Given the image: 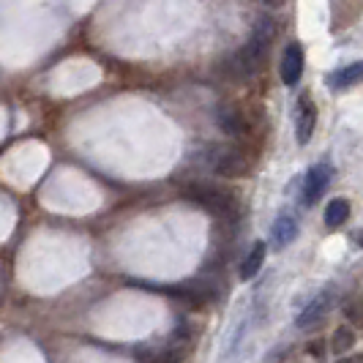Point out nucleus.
Segmentation results:
<instances>
[{"instance_id": "nucleus-6", "label": "nucleus", "mask_w": 363, "mask_h": 363, "mask_svg": "<svg viewBox=\"0 0 363 363\" xmlns=\"http://www.w3.org/2000/svg\"><path fill=\"white\" fill-rule=\"evenodd\" d=\"M303 66H306V55H303V47L301 44H287V50L281 55V63H279V74H281V82L287 88H295L303 77Z\"/></svg>"}, {"instance_id": "nucleus-1", "label": "nucleus", "mask_w": 363, "mask_h": 363, "mask_svg": "<svg viewBox=\"0 0 363 363\" xmlns=\"http://www.w3.org/2000/svg\"><path fill=\"white\" fill-rule=\"evenodd\" d=\"M273 33H276L273 22H262L255 30V36L249 38L246 47H240L235 55H230L227 60H221L218 72L224 74L227 79H233V82H249V79L262 69V63H265V57H268Z\"/></svg>"}, {"instance_id": "nucleus-17", "label": "nucleus", "mask_w": 363, "mask_h": 363, "mask_svg": "<svg viewBox=\"0 0 363 363\" xmlns=\"http://www.w3.org/2000/svg\"><path fill=\"white\" fill-rule=\"evenodd\" d=\"M255 3H262V6H268V9H281V6H284V0H255Z\"/></svg>"}, {"instance_id": "nucleus-11", "label": "nucleus", "mask_w": 363, "mask_h": 363, "mask_svg": "<svg viewBox=\"0 0 363 363\" xmlns=\"http://www.w3.org/2000/svg\"><path fill=\"white\" fill-rule=\"evenodd\" d=\"M358 82H363V60L350 63V66H345V69H339V72H333L328 77V85L333 91H345V88H352Z\"/></svg>"}, {"instance_id": "nucleus-5", "label": "nucleus", "mask_w": 363, "mask_h": 363, "mask_svg": "<svg viewBox=\"0 0 363 363\" xmlns=\"http://www.w3.org/2000/svg\"><path fill=\"white\" fill-rule=\"evenodd\" d=\"M330 178H333L330 164H314L309 172H306V178H303V186H301L303 202H306V205H314V202L320 200L328 191V186H330Z\"/></svg>"}, {"instance_id": "nucleus-10", "label": "nucleus", "mask_w": 363, "mask_h": 363, "mask_svg": "<svg viewBox=\"0 0 363 363\" xmlns=\"http://www.w3.org/2000/svg\"><path fill=\"white\" fill-rule=\"evenodd\" d=\"M186 358H189V345H181V342H172L169 347H162L156 352L140 355L143 363H186Z\"/></svg>"}, {"instance_id": "nucleus-7", "label": "nucleus", "mask_w": 363, "mask_h": 363, "mask_svg": "<svg viewBox=\"0 0 363 363\" xmlns=\"http://www.w3.org/2000/svg\"><path fill=\"white\" fill-rule=\"evenodd\" d=\"M314 128H317V107H314L311 96H301L298 109H295V140L301 145H306L314 137Z\"/></svg>"}, {"instance_id": "nucleus-15", "label": "nucleus", "mask_w": 363, "mask_h": 363, "mask_svg": "<svg viewBox=\"0 0 363 363\" xmlns=\"http://www.w3.org/2000/svg\"><path fill=\"white\" fill-rule=\"evenodd\" d=\"M345 320L347 325L352 328H363V298L361 295H355V298H350V301H345Z\"/></svg>"}, {"instance_id": "nucleus-4", "label": "nucleus", "mask_w": 363, "mask_h": 363, "mask_svg": "<svg viewBox=\"0 0 363 363\" xmlns=\"http://www.w3.org/2000/svg\"><path fill=\"white\" fill-rule=\"evenodd\" d=\"M216 123L227 137H235V140H246L252 134V121L238 104H221L216 109Z\"/></svg>"}, {"instance_id": "nucleus-16", "label": "nucleus", "mask_w": 363, "mask_h": 363, "mask_svg": "<svg viewBox=\"0 0 363 363\" xmlns=\"http://www.w3.org/2000/svg\"><path fill=\"white\" fill-rule=\"evenodd\" d=\"M306 352H309L314 361H323L328 352V345L323 342V339H311L309 345H306Z\"/></svg>"}, {"instance_id": "nucleus-12", "label": "nucleus", "mask_w": 363, "mask_h": 363, "mask_svg": "<svg viewBox=\"0 0 363 363\" xmlns=\"http://www.w3.org/2000/svg\"><path fill=\"white\" fill-rule=\"evenodd\" d=\"M265 255H268V246H265L262 240H257L255 246L249 249V255H246V259L240 262V279H243V281L255 279L257 273L262 271V265H265Z\"/></svg>"}, {"instance_id": "nucleus-2", "label": "nucleus", "mask_w": 363, "mask_h": 363, "mask_svg": "<svg viewBox=\"0 0 363 363\" xmlns=\"http://www.w3.org/2000/svg\"><path fill=\"white\" fill-rule=\"evenodd\" d=\"M186 197L194 205H200L202 211H208L211 216L221 218V221L235 218L238 211H240V202H238L235 194L224 186H216V183H191L186 189Z\"/></svg>"}, {"instance_id": "nucleus-13", "label": "nucleus", "mask_w": 363, "mask_h": 363, "mask_svg": "<svg viewBox=\"0 0 363 363\" xmlns=\"http://www.w3.org/2000/svg\"><path fill=\"white\" fill-rule=\"evenodd\" d=\"M355 342H358V336H355V328H352V325H339L336 330H333V336H330L328 347H330V352H333V355L345 358L347 352L355 347Z\"/></svg>"}, {"instance_id": "nucleus-14", "label": "nucleus", "mask_w": 363, "mask_h": 363, "mask_svg": "<svg viewBox=\"0 0 363 363\" xmlns=\"http://www.w3.org/2000/svg\"><path fill=\"white\" fill-rule=\"evenodd\" d=\"M347 218H350V202H347V200L336 197V200H330L325 205V224L330 227V230L342 227Z\"/></svg>"}, {"instance_id": "nucleus-3", "label": "nucleus", "mask_w": 363, "mask_h": 363, "mask_svg": "<svg viewBox=\"0 0 363 363\" xmlns=\"http://www.w3.org/2000/svg\"><path fill=\"white\" fill-rule=\"evenodd\" d=\"M211 167L221 178H246L252 175L255 159L240 147H216L211 153Z\"/></svg>"}, {"instance_id": "nucleus-9", "label": "nucleus", "mask_w": 363, "mask_h": 363, "mask_svg": "<svg viewBox=\"0 0 363 363\" xmlns=\"http://www.w3.org/2000/svg\"><path fill=\"white\" fill-rule=\"evenodd\" d=\"M295 235H298V221H295V216L281 213V216L273 221L271 240H273V246H276V252H279V249H287L292 240H295Z\"/></svg>"}, {"instance_id": "nucleus-8", "label": "nucleus", "mask_w": 363, "mask_h": 363, "mask_svg": "<svg viewBox=\"0 0 363 363\" xmlns=\"http://www.w3.org/2000/svg\"><path fill=\"white\" fill-rule=\"evenodd\" d=\"M330 303H333V295H330V292L317 295L309 306L298 314V328H301V330H311V328L323 325V320H325L328 311H330Z\"/></svg>"}, {"instance_id": "nucleus-18", "label": "nucleus", "mask_w": 363, "mask_h": 363, "mask_svg": "<svg viewBox=\"0 0 363 363\" xmlns=\"http://www.w3.org/2000/svg\"><path fill=\"white\" fill-rule=\"evenodd\" d=\"M336 363H358V361H352V358H339Z\"/></svg>"}]
</instances>
